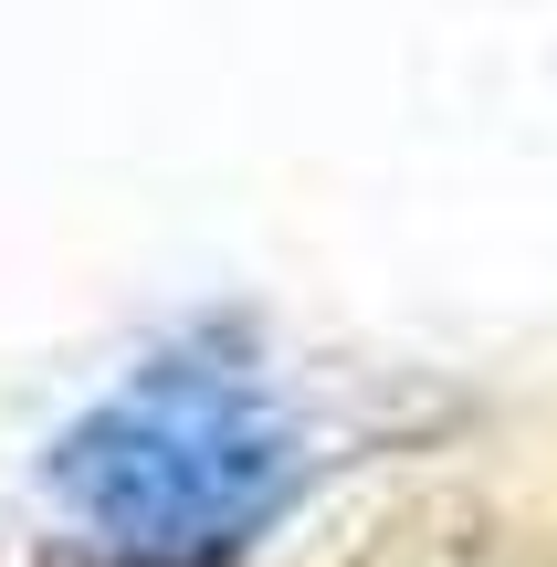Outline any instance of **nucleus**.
<instances>
[{
  "mask_svg": "<svg viewBox=\"0 0 557 567\" xmlns=\"http://www.w3.org/2000/svg\"><path fill=\"white\" fill-rule=\"evenodd\" d=\"M285 431L221 368H147L53 442V494L147 567H210L285 505Z\"/></svg>",
  "mask_w": 557,
  "mask_h": 567,
  "instance_id": "nucleus-1",
  "label": "nucleus"
}]
</instances>
